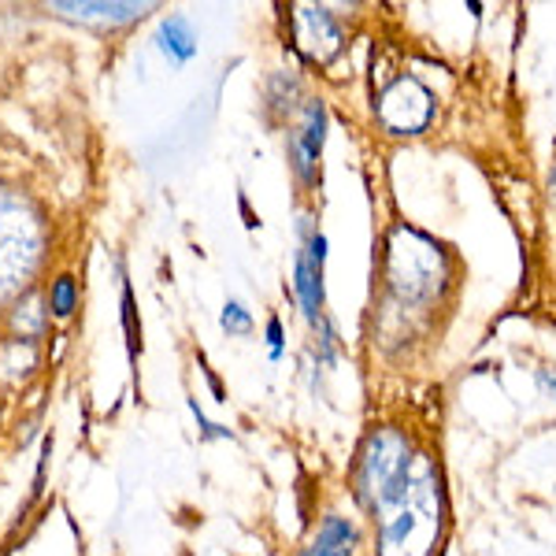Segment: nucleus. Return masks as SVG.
<instances>
[{
    "label": "nucleus",
    "mask_w": 556,
    "mask_h": 556,
    "mask_svg": "<svg viewBox=\"0 0 556 556\" xmlns=\"http://www.w3.org/2000/svg\"><path fill=\"white\" fill-rule=\"evenodd\" d=\"M379 523V556H430L442 538L445 505L442 482L427 456H419L397 497L375 513Z\"/></svg>",
    "instance_id": "nucleus-1"
},
{
    "label": "nucleus",
    "mask_w": 556,
    "mask_h": 556,
    "mask_svg": "<svg viewBox=\"0 0 556 556\" xmlns=\"http://www.w3.org/2000/svg\"><path fill=\"white\" fill-rule=\"evenodd\" d=\"M416 460L419 456L412 453L405 434H397V430H390V427L371 430V434L364 438L356 460H353L356 501H361L367 513L375 516L379 508H386L393 497H397V490L408 482Z\"/></svg>",
    "instance_id": "nucleus-2"
},
{
    "label": "nucleus",
    "mask_w": 556,
    "mask_h": 556,
    "mask_svg": "<svg viewBox=\"0 0 556 556\" xmlns=\"http://www.w3.org/2000/svg\"><path fill=\"white\" fill-rule=\"evenodd\" d=\"M445 282V253L438 241L397 227L386 241V286L401 301H427Z\"/></svg>",
    "instance_id": "nucleus-3"
},
{
    "label": "nucleus",
    "mask_w": 556,
    "mask_h": 556,
    "mask_svg": "<svg viewBox=\"0 0 556 556\" xmlns=\"http://www.w3.org/2000/svg\"><path fill=\"white\" fill-rule=\"evenodd\" d=\"M375 115L390 134H419L434 119V97L412 75L393 78L375 101Z\"/></svg>",
    "instance_id": "nucleus-4"
},
{
    "label": "nucleus",
    "mask_w": 556,
    "mask_h": 556,
    "mask_svg": "<svg viewBox=\"0 0 556 556\" xmlns=\"http://www.w3.org/2000/svg\"><path fill=\"white\" fill-rule=\"evenodd\" d=\"M290 38L293 49L301 52L308 64L327 67L342 56V26H338L334 15L319 4H298L290 15Z\"/></svg>",
    "instance_id": "nucleus-5"
},
{
    "label": "nucleus",
    "mask_w": 556,
    "mask_h": 556,
    "mask_svg": "<svg viewBox=\"0 0 556 556\" xmlns=\"http://www.w3.org/2000/svg\"><path fill=\"white\" fill-rule=\"evenodd\" d=\"M323 146H327V104L323 101H308L301 112V123L298 130H290V164L293 172L304 186H316L319 182V156H323Z\"/></svg>",
    "instance_id": "nucleus-6"
},
{
    "label": "nucleus",
    "mask_w": 556,
    "mask_h": 556,
    "mask_svg": "<svg viewBox=\"0 0 556 556\" xmlns=\"http://www.w3.org/2000/svg\"><path fill=\"white\" fill-rule=\"evenodd\" d=\"M323 264H327V238L312 230L293 264V293H298L304 319L316 327L323 323Z\"/></svg>",
    "instance_id": "nucleus-7"
},
{
    "label": "nucleus",
    "mask_w": 556,
    "mask_h": 556,
    "mask_svg": "<svg viewBox=\"0 0 556 556\" xmlns=\"http://www.w3.org/2000/svg\"><path fill=\"white\" fill-rule=\"evenodd\" d=\"M60 15L67 20H83V23H104V26H127L134 20H141L146 12H152V4H93V0H83V4H52Z\"/></svg>",
    "instance_id": "nucleus-8"
},
{
    "label": "nucleus",
    "mask_w": 556,
    "mask_h": 556,
    "mask_svg": "<svg viewBox=\"0 0 556 556\" xmlns=\"http://www.w3.org/2000/svg\"><path fill=\"white\" fill-rule=\"evenodd\" d=\"M353 553H356V527L342 516H327L301 556H353Z\"/></svg>",
    "instance_id": "nucleus-9"
},
{
    "label": "nucleus",
    "mask_w": 556,
    "mask_h": 556,
    "mask_svg": "<svg viewBox=\"0 0 556 556\" xmlns=\"http://www.w3.org/2000/svg\"><path fill=\"white\" fill-rule=\"evenodd\" d=\"M156 45L172 64H190L197 56V30L186 15H167V20L156 26Z\"/></svg>",
    "instance_id": "nucleus-10"
},
{
    "label": "nucleus",
    "mask_w": 556,
    "mask_h": 556,
    "mask_svg": "<svg viewBox=\"0 0 556 556\" xmlns=\"http://www.w3.org/2000/svg\"><path fill=\"white\" fill-rule=\"evenodd\" d=\"M75 308H78V286H75V278H71V275L52 278V286H49V316L71 319V316H75Z\"/></svg>",
    "instance_id": "nucleus-11"
},
{
    "label": "nucleus",
    "mask_w": 556,
    "mask_h": 556,
    "mask_svg": "<svg viewBox=\"0 0 556 556\" xmlns=\"http://www.w3.org/2000/svg\"><path fill=\"white\" fill-rule=\"evenodd\" d=\"M45 319H49V312H41L38 293H26V312L15 308L12 327H15V334H23V342H34L45 330Z\"/></svg>",
    "instance_id": "nucleus-12"
},
{
    "label": "nucleus",
    "mask_w": 556,
    "mask_h": 556,
    "mask_svg": "<svg viewBox=\"0 0 556 556\" xmlns=\"http://www.w3.org/2000/svg\"><path fill=\"white\" fill-rule=\"evenodd\" d=\"M123 327H127V345H130V364L138 361L141 330H138V308H134V290L123 282Z\"/></svg>",
    "instance_id": "nucleus-13"
},
{
    "label": "nucleus",
    "mask_w": 556,
    "mask_h": 556,
    "mask_svg": "<svg viewBox=\"0 0 556 556\" xmlns=\"http://www.w3.org/2000/svg\"><path fill=\"white\" fill-rule=\"evenodd\" d=\"M219 327L227 330V334H249L253 330V316L245 312V304L241 301H227L223 304V316H219Z\"/></svg>",
    "instance_id": "nucleus-14"
},
{
    "label": "nucleus",
    "mask_w": 556,
    "mask_h": 556,
    "mask_svg": "<svg viewBox=\"0 0 556 556\" xmlns=\"http://www.w3.org/2000/svg\"><path fill=\"white\" fill-rule=\"evenodd\" d=\"M271 108H293V101H298V83L286 86V75H275L271 78Z\"/></svg>",
    "instance_id": "nucleus-15"
},
{
    "label": "nucleus",
    "mask_w": 556,
    "mask_h": 556,
    "mask_svg": "<svg viewBox=\"0 0 556 556\" xmlns=\"http://www.w3.org/2000/svg\"><path fill=\"white\" fill-rule=\"evenodd\" d=\"M282 345H286L282 323L271 316V319H267V353H271V361H282Z\"/></svg>",
    "instance_id": "nucleus-16"
},
{
    "label": "nucleus",
    "mask_w": 556,
    "mask_h": 556,
    "mask_svg": "<svg viewBox=\"0 0 556 556\" xmlns=\"http://www.w3.org/2000/svg\"><path fill=\"white\" fill-rule=\"evenodd\" d=\"M49 456H52V438H45L41 456H38V475H34V501H38L41 490H45V471H49Z\"/></svg>",
    "instance_id": "nucleus-17"
},
{
    "label": "nucleus",
    "mask_w": 556,
    "mask_h": 556,
    "mask_svg": "<svg viewBox=\"0 0 556 556\" xmlns=\"http://www.w3.org/2000/svg\"><path fill=\"white\" fill-rule=\"evenodd\" d=\"M190 408H193L197 424H201V434H204V438H230V430H227V427H215V424H208V416H204L197 401H190Z\"/></svg>",
    "instance_id": "nucleus-18"
},
{
    "label": "nucleus",
    "mask_w": 556,
    "mask_h": 556,
    "mask_svg": "<svg viewBox=\"0 0 556 556\" xmlns=\"http://www.w3.org/2000/svg\"><path fill=\"white\" fill-rule=\"evenodd\" d=\"M538 382H542L545 393H553L556 397V371H538Z\"/></svg>",
    "instance_id": "nucleus-19"
},
{
    "label": "nucleus",
    "mask_w": 556,
    "mask_h": 556,
    "mask_svg": "<svg viewBox=\"0 0 556 556\" xmlns=\"http://www.w3.org/2000/svg\"><path fill=\"white\" fill-rule=\"evenodd\" d=\"M553 197H556V160H553Z\"/></svg>",
    "instance_id": "nucleus-20"
}]
</instances>
